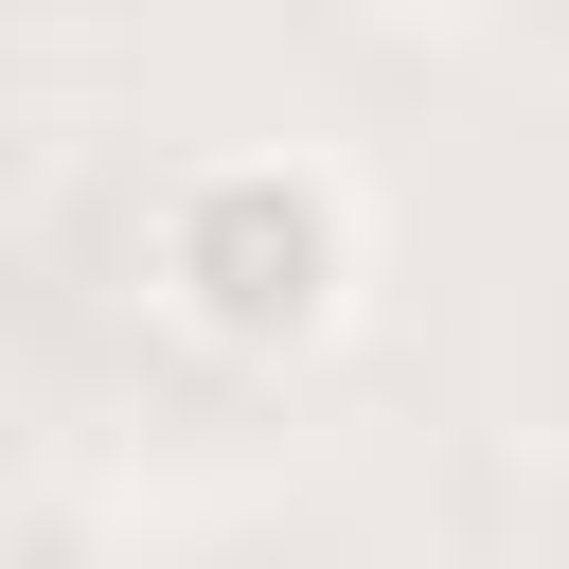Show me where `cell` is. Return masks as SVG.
Wrapping results in <instances>:
<instances>
[{"label":"cell","instance_id":"obj_1","mask_svg":"<svg viewBox=\"0 0 569 569\" xmlns=\"http://www.w3.org/2000/svg\"><path fill=\"white\" fill-rule=\"evenodd\" d=\"M356 284H373V213H356V178L302 160V142H213V160H178V178L142 196V302H160L196 356H231V373L320 356V338L356 320Z\"/></svg>","mask_w":569,"mask_h":569},{"label":"cell","instance_id":"obj_2","mask_svg":"<svg viewBox=\"0 0 569 569\" xmlns=\"http://www.w3.org/2000/svg\"><path fill=\"white\" fill-rule=\"evenodd\" d=\"M338 18H373V36H445V18H480V0H338Z\"/></svg>","mask_w":569,"mask_h":569}]
</instances>
